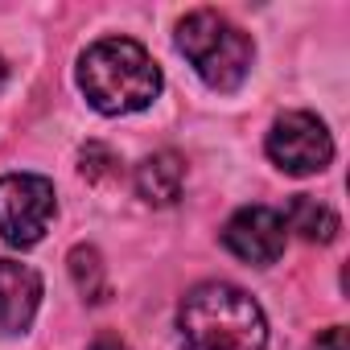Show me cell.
Instances as JSON below:
<instances>
[{"mask_svg":"<svg viewBox=\"0 0 350 350\" xmlns=\"http://www.w3.org/2000/svg\"><path fill=\"white\" fill-rule=\"evenodd\" d=\"M178 334L186 350H264L268 317L239 284L202 280L178 305Z\"/></svg>","mask_w":350,"mask_h":350,"instance_id":"cell-1","label":"cell"},{"mask_svg":"<svg viewBox=\"0 0 350 350\" xmlns=\"http://www.w3.org/2000/svg\"><path fill=\"white\" fill-rule=\"evenodd\" d=\"M178 50L190 58V66L198 70V79L211 91H235L243 87V79L252 75L256 62V46L252 38L223 13L215 9H194L178 21L173 33Z\"/></svg>","mask_w":350,"mask_h":350,"instance_id":"cell-3","label":"cell"},{"mask_svg":"<svg viewBox=\"0 0 350 350\" xmlns=\"http://www.w3.org/2000/svg\"><path fill=\"white\" fill-rule=\"evenodd\" d=\"M70 280H75V288H79L83 301H91V305H103V301H107L111 284H107V268H103L99 247L79 243V247L70 252Z\"/></svg>","mask_w":350,"mask_h":350,"instance_id":"cell-10","label":"cell"},{"mask_svg":"<svg viewBox=\"0 0 350 350\" xmlns=\"http://www.w3.org/2000/svg\"><path fill=\"white\" fill-rule=\"evenodd\" d=\"M79 91L103 116H132L161 95V66L140 42L103 38L79 58Z\"/></svg>","mask_w":350,"mask_h":350,"instance_id":"cell-2","label":"cell"},{"mask_svg":"<svg viewBox=\"0 0 350 350\" xmlns=\"http://www.w3.org/2000/svg\"><path fill=\"white\" fill-rule=\"evenodd\" d=\"M42 305V276L29 264L0 260V329L25 334Z\"/></svg>","mask_w":350,"mask_h":350,"instance_id":"cell-7","label":"cell"},{"mask_svg":"<svg viewBox=\"0 0 350 350\" xmlns=\"http://www.w3.org/2000/svg\"><path fill=\"white\" fill-rule=\"evenodd\" d=\"M313 350H346V329H342V325H329V329L313 342Z\"/></svg>","mask_w":350,"mask_h":350,"instance_id":"cell-12","label":"cell"},{"mask_svg":"<svg viewBox=\"0 0 350 350\" xmlns=\"http://www.w3.org/2000/svg\"><path fill=\"white\" fill-rule=\"evenodd\" d=\"M58 215L54 182L42 173H9L0 178V239L9 247H33Z\"/></svg>","mask_w":350,"mask_h":350,"instance_id":"cell-4","label":"cell"},{"mask_svg":"<svg viewBox=\"0 0 350 350\" xmlns=\"http://www.w3.org/2000/svg\"><path fill=\"white\" fill-rule=\"evenodd\" d=\"M79 161H83L79 169H83L87 182H116V178H120V157H116L107 144H87Z\"/></svg>","mask_w":350,"mask_h":350,"instance_id":"cell-11","label":"cell"},{"mask_svg":"<svg viewBox=\"0 0 350 350\" xmlns=\"http://www.w3.org/2000/svg\"><path fill=\"white\" fill-rule=\"evenodd\" d=\"M284 227H288V231H297L305 243H334V239H338V231H342L338 215H334L325 202L309 198V194H297V198L288 202Z\"/></svg>","mask_w":350,"mask_h":350,"instance_id":"cell-9","label":"cell"},{"mask_svg":"<svg viewBox=\"0 0 350 350\" xmlns=\"http://www.w3.org/2000/svg\"><path fill=\"white\" fill-rule=\"evenodd\" d=\"M5 83H9V62L0 58V91H5Z\"/></svg>","mask_w":350,"mask_h":350,"instance_id":"cell-14","label":"cell"},{"mask_svg":"<svg viewBox=\"0 0 350 350\" xmlns=\"http://www.w3.org/2000/svg\"><path fill=\"white\" fill-rule=\"evenodd\" d=\"M182 190H186V157L182 152L161 148L136 165V194L148 206H173L182 198Z\"/></svg>","mask_w":350,"mask_h":350,"instance_id":"cell-8","label":"cell"},{"mask_svg":"<svg viewBox=\"0 0 350 350\" xmlns=\"http://www.w3.org/2000/svg\"><path fill=\"white\" fill-rule=\"evenodd\" d=\"M91 350H132L120 334H95V342H91Z\"/></svg>","mask_w":350,"mask_h":350,"instance_id":"cell-13","label":"cell"},{"mask_svg":"<svg viewBox=\"0 0 350 350\" xmlns=\"http://www.w3.org/2000/svg\"><path fill=\"white\" fill-rule=\"evenodd\" d=\"M268 161L288 178H313L334 161V136L313 111H284L268 128Z\"/></svg>","mask_w":350,"mask_h":350,"instance_id":"cell-5","label":"cell"},{"mask_svg":"<svg viewBox=\"0 0 350 350\" xmlns=\"http://www.w3.org/2000/svg\"><path fill=\"white\" fill-rule=\"evenodd\" d=\"M284 239H288V227H284V215L272 211V206H239L227 223H223V247L243 260V264H256V268H268L284 256Z\"/></svg>","mask_w":350,"mask_h":350,"instance_id":"cell-6","label":"cell"}]
</instances>
